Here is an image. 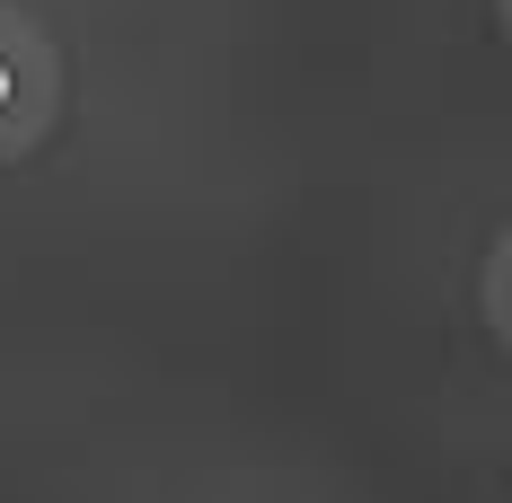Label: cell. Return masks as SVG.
Segmentation results:
<instances>
[{"label":"cell","mask_w":512,"mask_h":503,"mask_svg":"<svg viewBox=\"0 0 512 503\" xmlns=\"http://www.w3.org/2000/svg\"><path fill=\"white\" fill-rule=\"evenodd\" d=\"M53 115H62V53L27 9L0 0V168L36 151Z\"/></svg>","instance_id":"1"},{"label":"cell","mask_w":512,"mask_h":503,"mask_svg":"<svg viewBox=\"0 0 512 503\" xmlns=\"http://www.w3.org/2000/svg\"><path fill=\"white\" fill-rule=\"evenodd\" d=\"M477 301H486L495 345L512 353V221H504V239H495V256H486V283H477Z\"/></svg>","instance_id":"2"},{"label":"cell","mask_w":512,"mask_h":503,"mask_svg":"<svg viewBox=\"0 0 512 503\" xmlns=\"http://www.w3.org/2000/svg\"><path fill=\"white\" fill-rule=\"evenodd\" d=\"M495 18H504V36H512V0H495Z\"/></svg>","instance_id":"3"}]
</instances>
